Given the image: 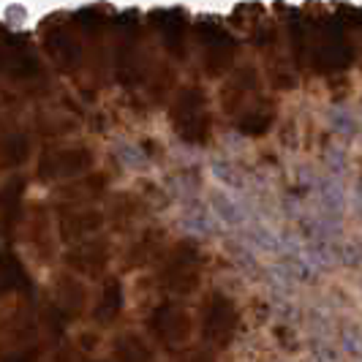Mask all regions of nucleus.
Segmentation results:
<instances>
[{"label":"nucleus","instance_id":"20e7f679","mask_svg":"<svg viewBox=\"0 0 362 362\" xmlns=\"http://www.w3.org/2000/svg\"><path fill=\"white\" fill-rule=\"evenodd\" d=\"M182 229H185L188 235L207 237V235H216L218 221H216V216L210 213V207H204V204H188V207L182 210Z\"/></svg>","mask_w":362,"mask_h":362},{"label":"nucleus","instance_id":"0eeeda50","mask_svg":"<svg viewBox=\"0 0 362 362\" xmlns=\"http://www.w3.org/2000/svg\"><path fill=\"white\" fill-rule=\"evenodd\" d=\"M310 354H313V362H341V349L332 344L329 338H322V335H313L310 338Z\"/></svg>","mask_w":362,"mask_h":362},{"label":"nucleus","instance_id":"1a4fd4ad","mask_svg":"<svg viewBox=\"0 0 362 362\" xmlns=\"http://www.w3.org/2000/svg\"><path fill=\"white\" fill-rule=\"evenodd\" d=\"M117 161L123 163L126 169H145L147 166V156L139 150L136 145H128V142H120L117 145Z\"/></svg>","mask_w":362,"mask_h":362},{"label":"nucleus","instance_id":"423d86ee","mask_svg":"<svg viewBox=\"0 0 362 362\" xmlns=\"http://www.w3.org/2000/svg\"><path fill=\"white\" fill-rule=\"evenodd\" d=\"M213 177H216L218 182H221V188L223 191H229V194H245V177L240 175V169H237L232 161H223V158H218V161H213Z\"/></svg>","mask_w":362,"mask_h":362},{"label":"nucleus","instance_id":"9d476101","mask_svg":"<svg viewBox=\"0 0 362 362\" xmlns=\"http://www.w3.org/2000/svg\"><path fill=\"white\" fill-rule=\"evenodd\" d=\"M325 166H327V175H329V177L344 180L346 166H349V161H346V153L341 150V147H329V150L325 153Z\"/></svg>","mask_w":362,"mask_h":362},{"label":"nucleus","instance_id":"9b49d317","mask_svg":"<svg viewBox=\"0 0 362 362\" xmlns=\"http://www.w3.org/2000/svg\"><path fill=\"white\" fill-rule=\"evenodd\" d=\"M338 262L346 267H362V240L338 243Z\"/></svg>","mask_w":362,"mask_h":362},{"label":"nucleus","instance_id":"f8f14e48","mask_svg":"<svg viewBox=\"0 0 362 362\" xmlns=\"http://www.w3.org/2000/svg\"><path fill=\"white\" fill-rule=\"evenodd\" d=\"M232 254H235V262L245 272H254V275H259V272H262V267H259V259H256V254L248 248V245H245V243H232Z\"/></svg>","mask_w":362,"mask_h":362},{"label":"nucleus","instance_id":"7ed1b4c3","mask_svg":"<svg viewBox=\"0 0 362 362\" xmlns=\"http://www.w3.org/2000/svg\"><path fill=\"white\" fill-rule=\"evenodd\" d=\"M245 245L262 254H281V232H275L267 221H251L245 226Z\"/></svg>","mask_w":362,"mask_h":362},{"label":"nucleus","instance_id":"f257e3e1","mask_svg":"<svg viewBox=\"0 0 362 362\" xmlns=\"http://www.w3.org/2000/svg\"><path fill=\"white\" fill-rule=\"evenodd\" d=\"M313 194H316V213L319 216L329 218L335 223H344V213H346L344 182L329 177V175H322V177H316Z\"/></svg>","mask_w":362,"mask_h":362},{"label":"nucleus","instance_id":"39448f33","mask_svg":"<svg viewBox=\"0 0 362 362\" xmlns=\"http://www.w3.org/2000/svg\"><path fill=\"white\" fill-rule=\"evenodd\" d=\"M327 123L332 128V134L335 136H341L344 142H351V139H357V134H360V123H357V117H354V112L346 107H332L327 112Z\"/></svg>","mask_w":362,"mask_h":362},{"label":"nucleus","instance_id":"6e6552de","mask_svg":"<svg viewBox=\"0 0 362 362\" xmlns=\"http://www.w3.org/2000/svg\"><path fill=\"white\" fill-rule=\"evenodd\" d=\"M341 351L362 362V329L354 325H346L341 329Z\"/></svg>","mask_w":362,"mask_h":362},{"label":"nucleus","instance_id":"ddd939ff","mask_svg":"<svg viewBox=\"0 0 362 362\" xmlns=\"http://www.w3.org/2000/svg\"><path fill=\"white\" fill-rule=\"evenodd\" d=\"M351 213L357 221H362V182L354 185V194H351Z\"/></svg>","mask_w":362,"mask_h":362},{"label":"nucleus","instance_id":"f03ea898","mask_svg":"<svg viewBox=\"0 0 362 362\" xmlns=\"http://www.w3.org/2000/svg\"><path fill=\"white\" fill-rule=\"evenodd\" d=\"M210 213L216 216L218 223L237 226V229H243V226L251 223V216H248V210H245L243 199L232 197L229 191H216V194L210 197Z\"/></svg>","mask_w":362,"mask_h":362}]
</instances>
